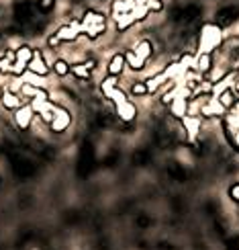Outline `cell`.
I'll list each match as a JSON object with an SVG mask.
<instances>
[{
  "instance_id": "6da1fadb",
  "label": "cell",
  "mask_w": 239,
  "mask_h": 250,
  "mask_svg": "<svg viewBox=\"0 0 239 250\" xmlns=\"http://www.w3.org/2000/svg\"><path fill=\"white\" fill-rule=\"evenodd\" d=\"M223 41V33H221V27L219 25H204L201 29V35H199V45L202 49V54H211L213 49H217Z\"/></svg>"
},
{
  "instance_id": "7a4b0ae2",
  "label": "cell",
  "mask_w": 239,
  "mask_h": 250,
  "mask_svg": "<svg viewBox=\"0 0 239 250\" xmlns=\"http://www.w3.org/2000/svg\"><path fill=\"white\" fill-rule=\"evenodd\" d=\"M80 31H84L90 39L98 37L100 33H105V17L96 10H86V15L80 23Z\"/></svg>"
},
{
  "instance_id": "3957f363",
  "label": "cell",
  "mask_w": 239,
  "mask_h": 250,
  "mask_svg": "<svg viewBox=\"0 0 239 250\" xmlns=\"http://www.w3.org/2000/svg\"><path fill=\"white\" fill-rule=\"evenodd\" d=\"M92 166H94V148H92L90 142H84L80 148V156H78V174L86 176Z\"/></svg>"
},
{
  "instance_id": "277c9868",
  "label": "cell",
  "mask_w": 239,
  "mask_h": 250,
  "mask_svg": "<svg viewBox=\"0 0 239 250\" xmlns=\"http://www.w3.org/2000/svg\"><path fill=\"white\" fill-rule=\"evenodd\" d=\"M10 166H13V170H15V174L17 176H31L33 174V170H35V166L31 164L27 158H23L20 154H10Z\"/></svg>"
},
{
  "instance_id": "5b68a950",
  "label": "cell",
  "mask_w": 239,
  "mask_h": 250,
  "mask_svg": "<svg viewBox=\"0 0 239 250\" xmlns=\"http://www.w3.org/2000/svg\"><path fill=\"white\" fill-rule=\"evenodd\" d=\"M70 113L66 111V109H59V107H55L54 109V121H51L49 125H51V131H55V133H61L64 131L68 125H70Z\"/></svg>"
},
{
  "instance_id": "8992f818",
  "label": "cell",
  "mask_w": 239,
  "mask_h": 250,
  "mask_svg": "<svg viewBox=\"0 0 239 250\" xmlns=\"http://www.w3.org/2000/svg\"><path fill=\"white\" fill-rule=\"evenodd\" d=\"M80 33H82V31H80V23H72V25L59 27L57 33H55V37H57L59 41H74V39H78Z\"/></svg>"
},
{
  "instance_id": "52a82bcc",
  "label": "cell",
  "mask_w": 239,
  "mask_h": 250,
  "mask_svg": "<svg viewBox=\"0 0 239 250\" xmlns=\"http://www.w3.org/2000/svg\"><path fill=\"white\" fill-rule=\"evenodd\" d=\"M27 68H29V72H33V74H37V76H45L49 72L45 60H43V56H41L39 51H33V60L27 64Z\"/></svg>"
},
{
  "instance_id": "ba28073f",
  "label": "cell",
  "mask_w": 239,
  "mask_h": 250,
  "mask_svg": "<svg viewBox=\"0 0 239 250\" xmlns=\"http://www.w3.org/2000/svg\"><path fill=\"white\" fill-rule=\"evenodd\" d=\"M33 115H35V111L31 109V107H20V109H17V115H15L17 125H18L20 129H27L29 125H31V121H33Z\"/></svg>"
},
{
  "instance_id": "9c48e42d",
  "label": "cell",
  "mask_w": 239,
  "mask_h": 250,
  "mask_svg": "<svg viewBox=\"0 0 239 250\" xmlns=\"http://www.w3.org/2000/svg\"><path fill=\"white\" fill-rule=\"evenodd\" d=\"M20 92H23L25 97H29V99H43V101H47V92L43 90V88H39V86H35V84H29V82H25L23 86H20Z\"/></svg>"
},
{
  "instance_id": "30bf717a",
  "label": "cell",
  "mask_w": 239,
  "mask_h": 250,
  "mask_svg": "<svg viewBox=\"0 0 239 250\" xmlns=\"http://www.w3.org/2000/svg\"><path fill=\"white\" fill-rule=\"evenodd\" d=\"M217 101L221 103L223 109H233L237 105V95H235L233 88H225L223 92H219V99H217Z\"/></svg>"
},
{
  "instance_id": "8fae6325",
  "label": "cell",
  "mask_w": 239,
  "mask_h": 250,
  "mask_svg": "<svg viewBox=\"0 0 239 250\" xmlns=\"http://www.w3.org/2000/svg\"><path fill=\"white\" fill-rule=\"evenodd\" d=\"M31 60H33V49H31L29 45H20V47L15 51V62H17V64L27 66Z\"/></svg>"
},
{
  "instance_id": "7c38bea8",
  "label": "cell",
  "mask_w": 239,
  "mask_h": 250,
  "mask_svg": "<svg viewBox=\"0 0 239 250\" xmlns=\"http://www.w3.org/2000/svg\"><path fill=\"white\" fill-rule=\"evenodd\" d=\"M123 68H125V56L123 54L112 56V60L109 62V76H119Z\"/></svg>"
},
{
  "instance_id": "4fadbf2b",
  "label": "cell",
  "mask_w": 239,
  "mask_h": 250,
  "mask_svg": "<svg viewBox=\"0 0 239 250\" xmlns=\"http://www.w3.org/2000/svg\"><path fill=\"white\" fill-rule=\"evenodd\" d=\"M2 105H4L6 109L17 111V109H20V99L15 95V92L4 90V92H2Z\"/></svg>"
},
{
  "instance_id": "5bb4252c",
  "label": "cell",
  "mask_w": 239,
  "mask_h": 250,
  "mask_svg": "<svg viewBox=\"0 0 239 250\" xmlns=\"http://www.w3.org/2000/svg\"><path fill=\"white\" fill-rule=\"evenodd\" d=\"M117 111H119V117H121L123 121H133V119H135V113H137L129 101L123 103V105H117Z\"/></svg>"
},
{
  "instance_id": "9a60e30c",
  "label": "cell",
  "mask_w": 239,
  "mask_h": 250,
  "mask_svg": "<svg viewBox=\"0 0 239 250\" xmlns=\"http://www.w3.org/2000/svg\"><path fill=\"white\" fill-rule=\"evenodd\" d=\"M237 17H239L237 8H225V10H221V13H219V19H217V21H219V27L221 25L225 27V25H231Z\"/></svg>"
},
{
  "instance_id": "2e32d148",
  "label": "cell",
  "mask_w": 239,
  "mask_h": 250,
  "mask_svg": "<svg viewBox=\"0 0 239 250\" xmlns=\"http://www.w3.org/2000/svg\"><path fill=\"white\" fill-rule=\"evenodd\" d=\"M135 51V56H137L139 60H147L149 56H151V51H153V45L149 43V41H141V43H137V47L133 49Z\"/></svg>"
},
{
  "instance_id": "e0dca14e",
  "label": "cell",
  "mask_w": 239,
  "mask_h": 250,
  "mask_svg": "<svg viewBox=\"0 0 239 250\" xmlns=\"http://www.w3.org/2000/svg\"><path fill=\"white\" fill-rule=\"evenodd\" d=\"M182 121H184V127H186V131H188L190 138L199 135V127H201L199 119H196V117H182Z\"/></svg>"
},
{
  "instance_id": "ac0fdd59",
  "label": "cell",
  "mask_w": 239,
  "mask_h": 250,
  "mask_svg": "<svg viewBox=\"0 0 239 250\" xmlns=\"http://www.w3.org/2000/svg\"><path fill=\"white\" fill-rule=\"evenodd\" d=\"M125 64H129L131 70H141L145 62L135 56V51H127V54H125Z\"/></svg>"
},
{
  "instance_id": "d6986e66",
  "label": "cell",
  "mask_w": 239,
  "mask_h": 250,
  "mask_svg": "<svg viewBox=\"0 0 239 250\" xmlns=\"http://www.w3.org/2000/svg\"><path fill=\"white\" fill-rule=\"evenodd\" d=\"M70 70H72V74H74L76 78H80V80H88L90 78V68L86 64H76V66H72Z\"/></svg>"
},
{
  "instance_id": "ffe728a7",
  "label": "cell",
  "mask_w": 239,
  "mask_h": 250,
  "mask_svg": "<svg viewBox=\"0 0 239 250\" xmlns=\"http://www.w3.org/2000/svg\"><path fill=\"white\" fill-rule=\"evenodd\" d=\"M211 66H213V58H211V54H201L199 56V64H196V70L199 72H209L211 70Z\"/></svg>"
},
{
  "instance_id": "44dd1931",
  "label": "cell",
  "mask_w": 239,
  "mask_h": 250,
  "mask_svg": "<svg viewBox=\"0 0 239 250\" xmlns=\"http://www.w3.org/2000/svg\"><path fill=\"white\" fill-rule=\"evenodd\" d=\"M115 90H117V76H110V78H107L105 82H102V92H105V97L110 99V95Z\"/></svg>"
},
{
  "instance_id": "7402d4cb",
  "label": "cell",
  "mask_w": 239,
  "mask_h": 250,
  "mask_svg": "<svg viewBox=\"0 0 239 250\" xmlns=\"http://www.w3.org/2000/svg\"><path fill=\"white\" fill-rule=\"evenodd\" d=\"M172 113L176 117H184L186 115V101L184 99H174V105H172Z\"/></svg>"
},
{
  "instance_id": "603a6c76",
  "label": "cell",
  "mask_w": 239,
  "mask_h": 250,
  "mask_svg": "<svg viewBox=\"0 0 239 250\" xmlns=\"http://www.w3.org/2000/svg\"><path fill=\"white\" fill-rule=\"evenodd\" d=\"M54 72L57 76H66L68 72H70V66H68V62L66 60H57L55 64H54Z\"/></svg>"
},
{
  "instance_id": "cb8c5ba5",
  "label": "cell",
  "mask_w": 239,
  "mask_h": 250,
  "mask_svg": "<svg viewBox=\"0 0 239 250\" xmlns=\"http://www.w3.org/2000/svg\"><path fill=\"white\" fill-rule=\"evenodd\" d=\"M143 6L149 10V13H160V10L164 8V4H162V0H145L143 2Z\"/></svg>"
},
{
  "instance_id": "d4e9b609",
  "label": "cell",
  "mask_w": 239,
  "mask_h": 250,
  "mask_svg": "<svg viewBox=\"0 0 239 250\" xmlns=\"http://www.w3.org/2000/svg\"><path fill=\"white\" fill-rule=\"evenodd\" d=\"M170 174L174 176L176 181H184L186 179V172H184V168L180 164H174V166H170Z\"/></svg>"
},
{
  "instance_id": "484cf974",
  "label": "cell",
  "mask_w": 239,
  "mask_h": 250,
  "mask_svg": "<svg viewBox=\"0 0 239 250\" xmlns=\"http://www.w3.org/2000/svg\"><path fill=\"white\" fill-rule=\"evenodd\" d=\"M131 92H133V95H137V97L147 95V84H145V82H135L133 88H131Z\"/></svg>"
},
{
  "instance_id": "4316f807",
  "label": "cell",
  "mask_w": 239,
  "mask_h": 250,
  "mask_svg": "<svg viewBox=\"0 0 239 250\" xmlns=\"http://www.w3.org/2000/svg\"><path fill=\"white\" fill-rule=\"evenodd\" d=\"M225 248L227 250H239V234L227 238V240H225Z\"/></svg>"
},
{
  "instance_id": "83f0119b",
  "label": "cell",
  "mask_w": 239,
  "mask_h": 250,
  "mask_svg": "<svg viewBox=\"0 0 239 250\" xmlns=\"http://www.w3.org/2000/svg\"><path fill=\"white\" fill-rule=\"evenodd\" d=\"M135 162H137V164H145V162H147V154H145L143 150H139L137 154H135Z\"/></svg>"
},
{
  "instance_id": "f1b7e54d",
  "label": "cell",
  "mask_w": 239,
  "mask_h": 250,
  "mask_svg": "<svg viewBox=\"0 0 239 250\" xmlns=\"http://www.w3.org/2000/svg\"><path fill=\"white\" fill-rule=\"evenodd\" d=\"M229 195H231V199H233V201H239V183L231 187V189H229Z\"/></svg>"
},
{
  "instance_id": "f546056e",
  "label": "cell",
  "mask_w": 239,
  "mask_h": 250,
  "mask_svg": "<svg viewBox=\"0 0 239 250\" xmlns=\"http://www.w3.org/2000/svg\"><path fill=\"white\" fill-rule=\"evenodd\" d=\"M51 6H54V0H39V8L41 10H49Z\"/></svg>"
},
{
  "instance_id": "4dcf8cb0",
  "label": "cell",
  "mask_w": 239,
  "mask_h": 250,
  "mask_svg": "<svg viewBox=\"0 0 239 250\" xmlns=\"http://www.w3.org/2000/svg\"><path fill=\"white\" fill-rule=\"evenodd\" d=\"M237 58H239V56H237Z\"/></svg>"
}]
</instances>
